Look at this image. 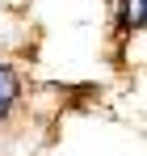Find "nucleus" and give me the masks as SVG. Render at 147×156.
<instances>
[{
    "mask_svg": "<svg viewBox=\"0 0 147 156\" xmlns=\"http://www.w3.org/2000/svg\"><path fill=\"white\" fill-rule=\"evenodd\" d=\"M122 26H126V30H139V26H143V0H126Z\"/></svg>",
    "mask_w": 147,
    "mask_h": 156,
    "instance_id": "f03ea898",
    "label": "nucleus"
},
{
    "mask_svg": "<svg viewBox=\"0 0 147 156\" xmlns=\"http://www.w3.org/2000/svg\"><path fill=\"white\" fill-rule=\"evenodd\" d=\"M17 93H21V84H17V72L0 59V118L13 110V101H17Z\"/></svg>",
    "mask_w": 147,
    "mask_h": 156,
    "instance_id": "f257e3e1",
    "label": "nucleus"
}]
</instances>
